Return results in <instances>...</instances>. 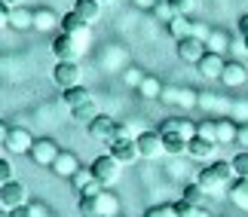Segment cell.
<instances>
[{
  "label": "cell",
  "mask_w": 248,
  "mask_h": 217,
  "mask_svg": "<svg viewBox=\"0 0 248 217\" xmlns=\"http://www.w3.org/2000/svg\"><path fill=\"white\" fill-rule=\"evenodd\" d=\"M233 162H224V159H215L208 168H202L196 177V184L205 190V196H221L227 187L233 184Z\"/></svg>",
  "instance_id": "6da1fadb"
},
{
  "label": "cell",
  "mask_w": 248,
  "mask_h": 217,
  "mask_svg": "<svg viewBox=\"0 0 248 217\" xmlns=\"http://www.w3.org/2000/svg\"><path fill=\"white\" fill-rule=\"evenodd\" d=\"M52 80L62 92L64 89H74V86H83V68L80 61H55L52 68Z\"/></svg>",
  "instance_id": "7a4b0ae2"
},
{
  "label": "cell",
  "mask_w": 248,
  "mask_h": 217,
  "mask_svg": "<svg viewBox=\"0 0 248 217\" xmlns=\"http://www.w3.org/2000/svg\"><path fill=\"white\" fill-rule=\"evenodd\" d=\"M120 165H123V162H117V159H113L110 153H104V156L95 159V162H92L89 168H92L95 181H98V184L104 187V190H108L110 184H117V177H120Z\"/></svg>",
  "instance_id": "3957f363"
},
{
  "label": "cell",
  "mask_w": 248,
  "mask_h": 217,
  "mask_svg": "<svg viewBox=\"0 0 248 217\" xmlns=\"http://www.w3.org/2000/svg\"><path fill=\"white\" fill-rule=\"evenodd\" d=\"M59 153H62V150H59V144H55L52 138H37L28 156H31V162H34V165H46V168H52V162L59 159Z\"/></svg>",
  "instance_id": "277c9868"
},
{
  "label": "cell",
  "mask_w": 248,
  "mask_h": 217,
  "mask_svg": "<svg viewBox=\"0 0 248 217\" xmlns=\"http://www.w3.org/2000/svg\"><path fill=\"white\" fill-rule=\"evenodd\" d=\"M62 34H68V37H74V40H77L80 46H83V49H86V46H89V25H86L83 22V18L77 15V13H74V9H71V13H64L62 15Z\"/></svg>",
  "instance_id": "5b68a950"
},
{
  "label": "cell",
  "mask_w": 248,
  "mask_h": 217,
  "mask_svg": "<svg viewBox=\"0 0 248 217\" xmlns=\"http://www.w3.org/2000/svg\"><path fill=\"white\" fill-rule=\"evenodd\" d=\"M86 49L74 40V37H68V34H59L52 40V55H55V61H80V55H83Z\"/></svg>",
  "instance_id": "8992f818"
},
{
  "label": "cell",
  "mask_w": 248,
  "mask_h": 217,
  "mask_svg": "<svg viewBox=\"0 0 248 217\" xmlns=\"http://www.w3.org/2000/svg\"><path fill=\"white\" fill-rule=\"evenodd\" d=\"M0 205H3L6 211L28 205V187H25V184H18V181L3 184V187H0Z\"/></svg>",
  "instance_id": "52a82bcc"
},
{
  "label": "cell",
  "mask_w": 248,
  "mask_h": 217,
  "mask_svg": "<svg viewBox=\"0 0 248 217\" xmlns=\"http://www.w3.org/2000/svg\"><path fill=\"white\" fill-rule=\"evenodd\" d=\"M34 141H37V138H34L25 126H13V129H9V135H6V144H3V147H6L13 156H18V153H31Z\"/></svg>",
  "instance_id": "ba28073f"
},
{
  "label": "cell",
  "mask_w": 248,
  "mask_h": 217,
  "mask_svg": "<svg viewBox=\"0 0 248 217\" xmlns=\"http://www.w3.org/2000/svg\"><path fill=\"white\" fill-rule=\"evenodd\" d=\"M159 135H181L184 141H193L196 138V122L193 119H184V116H171L159 122Z\"/></svg>",
  "instance_id": "9c48e42d"
},
{
  "label": "cell",
  "mask_w": 248,
  "mask_h": 217,
  "mask_svg": "<svg viewBox=\"0 0 248 217\" xmlns=\"http://www.w3.org/2000/svg\"><path fill=\"white\" fill-rule=\"evenodd\" d=\"M135 141H138V153H141V159H159V156L166 153L159 131H138Z\"/></svg>",
  "instance_id": "30bf717a"
},
{
  "label": "cell",
  "mask_w": 248,
  "mask_h": 217,
  "mask_svg": "<svg viewBox=\"0 0 248 217\" xmlns=\"http://www.w3.org/2000/svg\"><path fill=\"white\" fill-rule=\"evenodd\" d=\"M89 135L95 138V141H104V144H113V141L120 138V122H113L110 116H101L95 119V122H89Z\"/></svg>",
  "instance_id": "8fae6325"
},
{
  "label": "cell",
  "mask_w": 248,
  "mask_h": 217,
  "mask_svg": "<svg viewBox=\"0 0 248 217\" xmlns=\"http://www.w3.org/2000/svg\"><path fill=\"white\" fill-rule=\"evenodd\" d=\"M110 156L117 159V162H123V165L135 162V159H141V153H138V141H135V138H117V141L110 144Z\"/></svg>",
  "instance_id": "7c38bea8"
},
{
  "label": "cell",
  "mask_w": 248,
  "mask_h": 217,
  "mask_svg": "<svg viewBox=\"0 0 248 217\" xmlns=\"http://www.w3.org/2000/svg\"><path fill=\"white\" fill-rule=\"evenodd\" d=\"M224 68H227V61L221 58V52H205L202 58H199V64H196V71L202 73L205 80H221Z\"/></svg>",
  "instance_id": "4fadbf2b"
},
{
  "label": "cell",
  "mask_w": 248,
  "mask_h": 217,
  "mask_svg": "<svg viewBox=\"0 0 248 217\" xmlns=\"http://www.w3.org/2000/svg\"><path fill=\"white\" fill-rule=\"evenodd\" d=\"M208 49L205 43L199 40V37H187V40H178V58L181 61H190V64H199V58H202Z\"/></svg>",
  "instance_id": "5bb4252c"
},
{
  "label": "cell",
  "mask_w": 248,
  "mask_h": 217,
  "mask_svg": "<svg viewBox=\"0 0 248 217\" xmlns=\"http://www.w3.org/2000/svg\"><path fill=\"white\" fill-rule=\"evenodd\" d=\"M80 168H83V165H80V159L74 156L71 150H62L59 159L52 162V174H59V177H74V174L80 172Z\"/></svg>",
  "instance_id": "9a60e30c"
},
{
  "label": "cell",
  "mask_w": 248,
  "mask_h": 217,
  "mask_svg": "<svg viewBox=\"0 0 248 217\" xmlns=\"http://www.w3.org/2000/svg\"><path fill=\"white\" fill-rule=\"evenodd\" d=\"M217 147H221V144H215V141H205V138H193V141H190V144H187V156L190 159H199V162H205V159H212L215 156V150Z\"/></svg>",
  "instance_id": "2e32d148"
},
{
  "label": "cell",
  "mask_w": 248,
  "mask_h": 217,
  "mask_svg": "<svg viewBox=\"0 0 248 217\" xmlns=\"http://www.w3.org/2000/svg\"><path fill=\"white\" fill-rule=\"evenodd\" d=\"M248 80V71L242 68L239 61H227V68H224V73H221V83L227 89H236V86H242V83Z\"/></svg>",
  "instance_id": "e0dca14e"
},
{
  "label": "cell",
  "mask_w": 248,
  "mask_h": 217,
  "mask_svg": "<svg viewBox=\"0 0 248 217\" xmlns=\"http://www.w3.org/2000/svg\"><path fill=\"white\" fill-rule=\"evenodd\" d=\"M74 13H77L83 22L92 28L101 18V3H98V0H77V3H74Z\"/></svg>",
  "instance_id": "ac0fdd59"
},
{
  "label": "cell",
  "mask_w": 248,
  "mask_h": 217,
  "mask_svg": "<svg viewBox=\"0 0 248 217\" xmlns=\"http://www.w3.org/2000/svg\"><path fill=\"white\" fill-rule=\"evenodd\" d=\"M62 101H64V104H68V107L74 110V107L89 104L92 95H89V89H86V86H74V89H64V92H62Z\"/></svg>",
  "instance_id": "d6986e66"
},
{
  "label": "cell",
  "mask_w": 248,
  "mask_h": 217,
  "mask_svg": "<svg viewBox=\"0 0 248 217\" xmlns=\"http://www.w3.org/2000/svg\"><path fill=\"white\" fill-rule=\"evenodd\" d=\"M193 22H187V15H175L169 22V34L175 37V40H187V37H193Z\"/></svg>",
  "instance_id": "ffe728a7"
},
{
  "label": "cell",
  "mask_w": 248,
  "mask_h": 217,
  "mask_svg": "<svg viewBox=\"0 0 248 217\" xmlns=\"http://www.w3.org/2000/svg\"><path fill=\"white\" fill-rule=\"evenodd\" d=\"M163 101H169V104H184V107H190V104H196V92L193 89H169L166 95H163Z\"/></svg>",
  "instance_id": "44dd1931"
},
{
  "label": "cell",
  "mask_w": 248,
  "mask_h": 217,
  "mask_svg": "<svg viewBox=\"0 0 248 217\" xmlns=\"http://www.w3.org/2000/svg\"><path fill=\"white\" fill-rule=\"evenodd\" d=\"M55 25H62V18L52 9H34V28L37 31H52Z\"/></svg>",
  "instance_id": "7402d4cb"
},
{
  "label": "cell",
  "mask_w": 248,
  "mask_h": 217,
  "mask_svg": "<svg viewBox=\"0 0 248 217\" xmlns=\"http://www.w3.org/2000/svg\"><path fill=\"white\" fill-rule=\"evenodd\" d=\"M120 214V199L113 193H98V217H117Z\"/></svg>",
  "instance_id": "603a6c76"
},
{
  "label": "cell",
  "mask_w": 248,
  "mask_h": 217,
  "mask_svg": "<svg viewBox=\"0 0 248 217\" xmlns=\"http://www.w3.org/2000/svg\"><path fill=\"white\" fill-rule=\"evenodd\" d=\"M9 25H13L16 31H28V28H34V13H31V9L16 6L13 15H9Z\"/></svg>",
  "instance_id": "cb8c5ba5"
},
{
  "label": "cell",
  "mask_w": 248,
  "mask_h": 217,
  "mask_svg": "<svg viewBox=\"0 0 248 217\" xmlns=\"http://www.w3.org/2000/svg\"><path fill=\"white\" fill-rule=\"evenodd\" d=\"M239 135V126L233 119H217V144H233Z\"/></svg>",
  "instance_id": "d4e9b609"
},
{
  "label": "cell",
  "mask_w": 248,
  "mask_h": 217,
  "mask_svg": "<svg viewBox=\"0 0 248 217\" xmlns=\"http://www.w3.org/2000/svg\"><path fill=\"white\" fill-rule=\"evenodd\" d=\"M163 138V147H166V153L169 156H181V153H187V144L190 141H184L181 135H159Z\"/></svg>",
  "instance_id": "484cf974"
},
{
  "label": "cell",
  "mask_w": 248,
  "mask_h": 217,
  "mask_svg": "<svg viewBox=\"0 0 248 217\" xmlns=\"http://www.w3.org/2000/svg\"><path fill=\"white\" fill-rule=\"evenodd\" d=\"M138 95L147 98V101H154V98L163 95V86H159L156 77H144V80H141V86H138Z\"/></svg>",
  "instance_id": "4316f807"
},
{
  "label": "cell",
  "mask_w": 248,
  "mask_h": 217,
  "mask_svg": "<svg viewBox=\"0 0 248 217\" xmlns=\"http://www.w3.org/2000/svg\"><path fill=\"white\" fill-rule=\"evenodd\" d=\"M71 116L77 119V122H95L101 113H98V104H95V101H89V104H83V107H74Z\"/></svg>",
  "instance_id": "83f0119b"
},
{
  "label": "cell",
  "mask_w": 248,
  "mask_h": 217,
  "mask_svg": "<svg viewBox=\"0 0 248 217\" xmlns=\"http://www.w3.org/2000/svg\"><path fill=\"white\" fill-rule=\"evenodd\" d=\"M230 199L239 205V208H248V177H239V181L230 187Z\"/></svg>",
  "instance_id": "f1b7e54d"
},
{
  "label": "cell",
  "mask_w": 248,
  "mask_h": 217,
  "mask_svg": "<svg viewBox=\"0 0 248 217\" xmlns=\"http://www.w3.org/2000/svg\"><path fill=\"white\" fill-rule=\"evenodd\" d=\"M175 211H178V217H212L202 205H190V202H175Z\"/></svg>",
  "instance_id": "f546056e"
},
{
  "label": "cell",
  "mask_w": 248,
  "mask_h": 217,
  "mask_svg": "<svg viewBox=\"0 0 248 217\" xmlns=\"http://www.w3.org/2000/svg\"><path fill=\"white\" fill-rule=\"evenodd\" d=\"M196 135L217 144V119H202V122H196Z\"/></svg>",
  "instance_id": "4dcf8cb0"
},
{
  "label": "cell",
  "mask_w": 248,
  "mask_h": 217,
  "mask_svg": "<svg viewBox=\"0 0 248 217\" xmlns=\"http://www.w3.org/2000/svg\"><path fill=\"white\" fill-rule=\"evenodd\" d=\"M202 196H205V190H202L199 184H187V187H184V196H181V199L190 202V205H202Z\"/></svg>",
  "instance_id": "1f68e13d"
},
{
  "label": "cell",
  "mask_w": 248,
  "mask_h": 217,
  "mask_svg": "<svg viewBox=\"0 0 248 217\" xmlns=\"http://www.w3.org/2000/svg\"><path fill=\"white\" fill-rule=\"evenodd\" d=\"M233 172H236V177H248V150H242V153H236L233 159Z\"/></svg>",
  "instance_id": "d6a6232c"
},
{
  "label": "cell",
  "mask_w": 248,
  "mask_h": 217,
  "mask_svg": "<svg viewBox=\"0 0 248 217\" xmlns=\"http://www.w3.org/2000/svg\"><path fill=\"white\" fill-rule=\"evenodd\" d=\"M154 13H156L159 22H171V18H175V9H171L169 0H156V3H154Z\"/></svg>",
  "instance_id": "836d02e7"
},
{
  "label": "cell",
  "mask_w": 248,
  "mask_h": 217,
  "mask_svg": "<svg viewBox=\"0 0 248 217\" xmlns=\"http://www.w3.org/2000/svg\"><path fill=\"white\" fill-rule=\"evenodd\" d=\"M89 181H95V174H92V168H80V172H77V174H74V177H71V184H74V187H77V193H80V190H83V187H86V184H89Z\"/></svg>",
  "instance_id": "e575fe53"
},
{
  "label": "cell",
  "mask_w": 248,
  "mask_h": 217,
  "mask_svg": "<svg viewBox=\"0 0 248 217\" xmlns=\"http://www.w3.org/2000/svg\"><path fill=\"white\" fill-rule=\"evenodd\" d=\"M171 9H175V15H190L193 13V6H196V0H169Z\"/></svg>",
  "instance_id": "d590c367"
},
{
  "label": "cell",
  "mask_w": 248,
  "mask_h": 217,
  "mask_svg": "<svg viewBox=\"0 0 248 217\" xmlns=\"http://www.w3.org/2000/svg\"><path fill=\"white\" fill-rule=\"evenodd\" d=\"M144 217H178V211H175V205H154Z\"/></svg>",
  "instance_id": "8d00e7d4"
},
{
  "label": "cell",
  "mask_w": 248,
  "mask_h": 217,
  "mask_svg": "<svg viewBox=\"0 0 248 217\" xmlns=\"http://www.w3.org/2000/svg\"><path fill=\"white\" fill-rule=\"evenodd\" d=\"M13 172H16V168H13V162H9V159H0V187H3V184H9V181H16V177H13Z\"/></svg>",
  "instance_id": "74e56055"
},
{
  "label": "cell",
  "mask_w": 248,
  "mask_h": 217,
  "mask_svg": "<svg viewBox=\"0 0 248 217\" xmlns=\"http://www.w3.org/2000/svg\"><path fill=\"white\" fill-rule=\"evenodd\" d=\"M98 193H104V187H101L98 181H89V184L80 190V196H98Z\"/></svg>",
  "instance_id": "f35d334b"
},
{
  "label": "cell",
  "mask_w": 248,
  "mask_h": 217,
  "mask_svg": "<svg viewBox=\"0 0 248 217\" xmlns=\"http://www.w3.org/2000/svg\"><path fill=\"white\" fill-rule=\"evenodd\" d=\"M9 15H13V9H9L3 0H0V28H6V25H9Z\"/></svg>",
  "instance_id": "ab89813d"
},
{
  "label": "cell",
  "mask_w": 248,
  "mask_h": 217,
  "mask_svg": "<svg viewBox=\"0 0 248 217\" xmlns=\"http://www.w3.org/2000/svg\"><path fill=\"white\" fill-rule=\"evenodd\" d=\"M141 80H144V73H141V71H129L126 73V83H129V86H141Z\"/></svg>",
  "instance_id": "60d3db41"
},
{
  "label": "cell",
  "mask_w": 248,
  "mask_h": 217,
  "mask_svg": "<svg viewBox=\"0 0 248 217\" xmlns=\"http://www.w3.org/2000/svg\"><path fill=\"white\" fill-rule=\"evenodd\" d=\"M9 217H34V211H31V205H22V208L9 211Z\"/></svg>",
  "instance_id": "b9f144b4"
},
{
  "label": "cell",
  "mask_w": 248,
  "mask_h": 217,
  "mask_svg": "<svg viewBox=\"0 0 248 217\" xmlns=\"http://www.w3.org/2000/svg\"><path fill=\"white\" fill-rule=\"evenodd\" d=\"M236 28H239V34H242V40H245V37H248V13H245V15H239Z\"/></svg>",
  "instance_id": "7bdbcfd3"
},
{
  "label": "cell",
  "mask_w": 248,
  "mask_h": 217,
  "mask_svg": "<svg viewBox=\"0 0 248 217\" xmlns=\"http://www.w3.org/2000/svg\"><path fill=\"white\" fill-rule=\"evenodd\" d=\"M236 141H239V144H245V150H248V126H239V135H236Z\"/></svg>",
  "instance_id": "ee69618b"
},
{
  "label": "cell",
  "mask_w": 248,
  "mask_h": 217,
  "mask_svg": "<svg viewBox=\"0 0 248 217\" xmlns=\"http://www.w3.org/2000/svg\"><path fill=\"white\" fill-rule=\"evenodd\" d=\"M6 135H9V126L0 119V144H6Z\"/></svg>",
  "instance_id": "f6af8a7d"
},
{
  "label": "cell",
  "mask_w": 248,
  "mask_h": 217,
  "mask_svg": "<svg viewBox=\"0 0 248 217\" xmlns=\"http://www.w3.org/2000/svg\"><path fill=\"white\" fill-rule=\"evenodd\" d=\"M3 3H6V6H9V9H16V6H18V3H22V0H3Z\"/></svg>",
  "instance_id": "bcb514c9"
},
{
  "label": "cell",
  "mask_w": 248,
  "mask_h": 217,
  "mask_svg": "<svg viewBox=\"0 0 248 217\" xmlns=\"http://www.w3.org/2000/svg\"><path fill=\"white\" fill-rule=\"evenodd\" d=\"M245 52H248V37H245Z\"/></svg>",
  "instance_id": "7dc6e473"
},
{
  "label": "cell",
  "mask_w": 248,
  "mask_h": 217,
  "mask_svg": "<svg viewBox=\"0 0 248 217\" xmlns=\"http://www.w3.org/2000/svg\"><path fill=\"white\" fill-rule=\"evenodd\" d=\"M98 3H110V0H98Z\"/></svg>",
  "instance_id": "c3c4849f"
},
{
  "label": "cell",
  "mask_w": 248,
  "mask_h": 217,
  "mask_svg": "<svg viewBox=\"0 0 248 217\" xmlns=\"http://www.w3.org/2000/svg\"><path fill=\"white\" fill-rule=\"evenodd\" d=\"M0 217H9V211H6V214H0Z\"/></svg>",
  "instance_id": "681fc988"
}]
</instances>
